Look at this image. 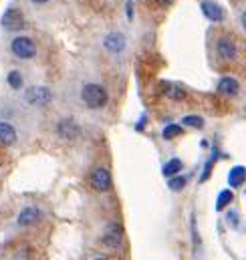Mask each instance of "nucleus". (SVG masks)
Returning a JSON list of instances; mask_svg holds the SVG:
<instances>
[{
    "label": "nucleus",
    "mask_w": 246,
    "mask_h": 260,
    "mask_svg": "<svg viewBox=\"0 0 246 260\" xmlns=\"http://www.w3.org/2000/svg\"><path fill=\"white\" fill-rule=\"evenodd\" d=\"M166 97H170L174 101H180L186 97V93L180 85H166Z\"/></svg>",
    "instance_id": "nucleus-17"
},
{
    "label": "nucleus",
    "mask_w": 246,
    "mask_h": 260,
    "mask_svg": "<svg viewBox=\"0 0 246 260\" xmlns=\"http://www.w3.org/2000/svg\"><path fill=\"white\" fill-rule=\"evenodd\" d=\"M6 83H8V87H10L12 91H20V89L24 87V77H22V73H20L18 69H12V71H8V75H6Z\"/></svg>",
    "instance_id": "nucleus-14"
},
{
    "label": "nucleus",
    "mask_w": 246,
    "mask_h": 260,
    "mask_svg": "<svg viewBox=\"0 0 246 260\" xmlns=\"http://www.w3.org/2000/svg\"><path fill=\"white\" fill-rule=\"evenodd\" d=\"M244 178H246V168L236 166V168H232L230 174H228V186H230V188H238V186L244 182Z\"/></svg>",
    "instance_id": "nucleus-16"
},
{
    "label": "nucleus",
    "mask_w": 246,
    "mask_h": 260,
    "mask_svg": "<svg viewBox=\"0 0 246 260\" xmlns=\"http://www.w3.org/2000/svg\"><path fill=\"white\" fill-rule=\"evenodd\" d=\"M41 220H43V212H41L39 206H24V208L18 212V216H16V224L22 226V228L35 226V224H39Z\"/></svg>",
    "instance_id": "nucleus-9"
},
{
    "label": "nucleus",
    "mask_w": 246,
    "mask_h": 260,
    "mask_svg": "<svg viewBox=\"0 0 246 260\" xmlns=\"http://www.w3.org/2000/svg\"><path fill=\"white\" fill-rule=\"evenodd\" d=\"M0 26H2V30H6V32H20V30L26 26V18H24V14H22L20 8L8 6V8L2 12V16H0Z\"/></svg>",
    "instance_id": "nucleus-4"
},
{
    "label": "nucleus",
    "mask_w": 246,
    "mask_h": 260,
    "mask_svg": "<svg viewBox=\"0 0 246 260\" xmlns=\"http://www.w3.org/2000/svg\"><path fill=\"white\" fill-rule=\"evenodd\" d=\"M123 242V226L117 220H111L103 232V244L109 248H119Z\"/></svg>",
    "instance_id": "nucleus-8"
},
{
    "label": "nucleus",
    "mask_w": 246,
    "mask_h": 260,
    "mask_svg": "<svg viewBox=\"0 0 246 260\" xmlns=\"http://www.w3.org/2000/svg\"><path fill=\"white\" fill-rule=\"evenodd\" d=\"M89 184L95 192H109L111 186H113V178H111V172L107 168H97L91 178H89Z\"/></svg>",
    "instance_id": "nucleus-7"
},
{
    "label": "nucleus",
    "mask_w": 246,
    "mask_h": 260,
    "mask_svg": "<svg viewBox=\"0 0 246 260\" xmlns=\"http://www.w3.org/2000/svg\"><path fill=\"white\" fill-rule=\"evenodd\" d=\"M10 53L18 59V61H33L37 57V43L30 39V37H24V35H16L10 45H8Z\"/></svg>",
    "instance_id": "nucleus-2"
},
{
    "label": "nucleus",
    "mask_w": 246,
    "mask_h": 260,
    "mask_svg": "<svg viewBox=\"0 0 246 260\" xmlns=\"http://www.w3.org/2000/svg\"><path fill=\"white\" fill-rule=\"evenodd\" d=\"M182 125L194 127V129H202L204 127V119L198 117V115H186L184 119H182Z\"/></svg>",
    "instance_id": "nucleus-20"
},
{
    "label": "nucleus",
    "mask_w": 246,
    "mask_h": 260,
    "mask_svg": "<svg viewBox=\"0 0 246 260\" xmlns=\"http://www.w3.org/2000/svg\"><path fill=\"white\" fill-rule=\"evenodd\" d=\"M210 168H212V159H210V161L206 164V168H204V174H202V178H200L202 182H206V180H208V176H210Z\"/></svg>",
    "instance_id": "nucleus-24"
},
{
    "label": "nucleus",
    "mask_w": 246,
    "mask_h": 260,
    "mask_svg": "<svg viewBox=\"0 0 246 260\" xmlns=\"http://www.w3.org/2000/svg\"><path fill=\"white\" fill-rule=\"evenodd\" d=\"M160 2H166V4H172L174 0H160Z\"/></svg>",
    "instance_id": "nucleus-28"
},
{
    "label": "nucleus",
    "mask_w": 246,
    "mask_h": 260,
    "mask_svg": "<svg viewBox=\"0 0 246 260\" xmlns=\"http://www.w3.org/2000/svg\"><path fill=\"white\" fill-rule=\"evenodd\" d=\"M16 139H18V135H16L14 125H10L8 121H0V145L10 147L16 143Z\"/></svg>",
    "instance_id": "nucleus-13"
},
{
    "label": "nucleus",
    "mask_w": 246,
    "mask_h": 260,
    "mask_svg": "<svg viewBox=\"0 0 246 260\" xmlns=\"http://www.w3.org/2000/svg\"><path fill=\"white\" fill-rule=\"evenodd\" d=\"M93 260H107V258H105V256H95Z\"/></svg>",
    "instance_id": "nucleus-27"
},
{
    "label": "nucleus",
    "mask_w": 246,
    "mask_h": 260,
    "mask_svg": "<svg viewBox=\"0 0 246 260\" xmlns=\"http://www.w3.org/2000/svg\"><path fill=\"white\" fill-rule=\"evenodd\" d=\"M232 198H234V196H232V190H222L220 196H218V200H216V210H220V212L226 210V206L232 202Z\"/></svg>",
    "instance_id": "nucleus-18"
},
{
    "label": "nucleus",
    "mask_w": 246,
    "mask_h": 260,
    "mask_svg": "<svg viewBox=\"0 0 246 260\" xmlns=\"http://www.w3.org/2000/svg\"><path fill=\"white\" fill-rule=\"evenodd\" d=\"M182 133V125L180 123H170V125H166L164 129H162V137L164 139H174V137H178Z\"/></svg>",
    "instance_id": "nucleus-19"
},
{
    "label": "nucleus",
    "mask_w": 246,
    "mask_h": 260,
    "mask_svg": "<svg viewBox=\"0 0 246 260\" xmlns=\"http://www.w3.org/2000/svg\"><path fill=\"white\" fill-rule=\"evenodd\" d=\"M200 8H202V12H204V16H206L208 20H212V22L224 20V10H222V6L216 4L214 0H202Z\"/></svg>",
    "instance_id": "nucleus-11"
},
{
    "label": "nucleus",
    "mask_w": 246,
    "mask_h": 260,
    "mask_svg": "<svg viewBox=\"0 0 246 260\" xmlns=\"http://www.w3.org/2000/svg\"><path fill=\"white\" fill-rule=\"evenodd\" d=\"M182 168H184L182 159H178V157H172L170 161H166V164H164V168H162V174H164L166 178H174V176H178V174L182 172Z\"/></svg>",
    "instance_id": "nucleus-15"
},
{
    "label": "nucleus",
    "mask_w": 246,
    "mask_h": 260,
    "mask_svg": "<svg viewBox=\"0 0 246 260\" xmlns=\"http://www.w3.org/2000/svg\"><path fill=\"white\" fill-rule=\"evenodd\" d=\"M103 49L109 55H121L123 51L127 49V37L123 35L121 30H111L105 35L103 39Z\"/></svg>",
    "instance_id": "nucleus-6"
},
{
    "label": "nucleus",
    "mask_w": 246,
    "mask_h": 260,
    "mask_svg": "<svg viewBox=\"0 0 246 260\" xmlns=\"http://www.w3.org/2000/svg\"><path fill=\"white\" fill-rule=\"evenodd\" d=\"M33 4H37V6H43V4H49L51 0H30Z\"/></svg>",
    "instance_id": "nucleus-25"
},
{
    "label": "nucleus",
    "mask_w": 246,
    "mask_h": 260,
    "mask_svg": "<svg viewBox=\"0 0 246 260\" xmlns=\"http://www.w3.org/2000/svg\"><path fill=\"white\" fill-rule=\"evenodd\" d=\"M240 22H242V26H244V30H246V12H242V16H240Z\"/></svg>",
    "instance_id": "nucleus-26"
},
{
    "label": "nucleus",
    "mask_w": 246,
    "mask_h": 260,
    "mask_svg": "<svg viewBox=\"0 0 246 260\" xmlns=\"http://www.w3.org/2000/svg\"><path fill=\"white\" fill-rule=\"evenodd\" d=\"M226 222H230V226L236 228V226H238V214H236V212H228V214H226Z\"/></svg>",
    "instance_id": "nucleus-22"
},
{
    "label": "nucleus",
    "mask_w": 246,
    "mask_h": 260,
    "mask_svg": "<svg viewBox=\"0 0 246 260\" xmlns=\"http://www.w3.org/2000/svg\"><path fill=\"white\" fill-rule=\"evenodd\" d=\"M184 186H186V178H182L180 174H178V176H174V178H170V182H168V188H170V190H174V192L184 190Z\"/></svg>",
    "instance_id": "nucleus-21"
},
{
    "label": "nucleus",
    "mask_w": 246,
    "mask_h": 260,
    "mask_svg": "<svg viewBox=\"0 0 246 260\" xmlns=\"http://www.w3.org/2000/svg\"><path fill=\"white\" fill-rule=\"evenodd\" d=\"M79 99H81V103L87 107V109H91V111H99V109H103L107 103H109V93H107V89L101 85V83H85L83 87H81V91H79Z\"/></svg>",
    "instance_id": "nucleus-1"
},
{
    "label": "nucleus",
    "mask_w": 246,
    "mask_h": 260,
    "mask_svg": "<svg viewBox=\"0 0 246 260\" xmlns=\"http://www.w3.org/2000/svg\"><path fill=\"white\" fill-rule=\"evenodd\" d=\"M55 133L63 141H77L81 137V125L73 117H63L55 125Z\"/></svg>",
    "instance_id": "nucleus-5"
},
{
    "label": "nucleus",
    "mask_w": 246,
    "mask_h": 260,
    "mask_svg": "<svg viewBox=\"0 0 246 260\" xmlns=\"http://www.w3.org/2000/svg\"><path fill=\"white\" fill-rule=\"evenodd\" d=\"M24 103L35 109H45L53 103V91L45 85H33L24 91Z\"/></svg>",
    "instance_id": "nucleus-3"
},
{
    "label": "nucleus",
    "mask_w": 246,
    "mask_h": 260,
    "mask_svg": "<svg viewBox=\"0 0 246 260\" xmlns=\"http://www.w3.org/2000/svg\"><path fill=\"white\" fill-rule=\"evenodd\" d=\"M216 91H218L220 95H226V97H234V95H238V91H240V85H238V81H236L234 77H222V79L218 81V87H216Z\"/></svg>",
    "instance_id": "nucleus-12"
},
{
    "label": "nucleus",
    "mask_w": 246,
    "mask_h": 260,
    "mask_svg": "<svg viewBox=\"0 0 246 260\" xmlns=\"http://www.w3.org/2000/svg\"><path fill=\"white\" fill-rule=\"evenodd\" d=\"M216 53H218V57H220L222 61H234V59H236V55H238L234 41H232V39H228V37L218 39V43H216Z\"/></svg>",
    "instance_id": "nucleus-10"
},
{
    "label": "nucleus",
    "mask_w": 246,
    "mask_h": 260,
    "mask_svg": "<svg viewBox=\"0 0 246 260\" xmlns=\"http://www.w3.org/2000/svg\"><path fill=\"white\" fill-rule=\"evenodd\" d=\"M125 12H127V18L131 20L133 18V2L131 0H127V4H125Z\"/></svg>",
    "instance_id": "nucleus-23"
}]
</instances>
